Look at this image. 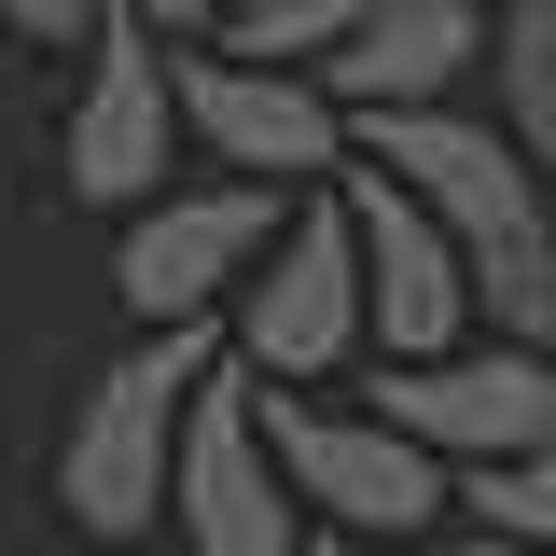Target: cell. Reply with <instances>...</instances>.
<instances>
[{"label":"cell","mask_w":556,"mask_h":556,"mask_svg":"<svg viewBox=\"0 0 556 556\" xmlns=\"http://www.w3.org/2000/svg\"><path fill=\"white\" fill-rule=\"evenodd\" d=\"M223 376V334H139L84 376L56 417V529L70 543H153L167 529V473H181V417Z\"/></svg>","instance_id":"6da1fadb"},{"label":"cell","mask_w":556,"mask_h":556,"mask_svg":"<svg viewBox=\"0 0 556 556\" xmlns=\"http://www.w3.org/2000/svg\"><path fill=\"white\" fill-rule=\"evenodd\" d=\"M251 404H265V459L320 543H431L459 515V473L417 459L376 404H334V390H251Z\"/></svg>","instance_id":"7a4b0ae2"},{"label":"cell","mask_w":556,"mask_h":556,"mask_svg":"<svg viewBox=\"0 0 556 556\" xmlns=\"http://www.w3.org/2000/svg\"><path fill=\"white\" fill-rule=\"evenodd\" d=\"M223 362L251 390H334L376 362V306H362V237H348V195H292L278 251L251 265L237 320H223Z\"/></svg>","instance_id":"3957f363"},{"label":"cell","mask_w":556,"mask_h":556,"mask_svg":"<svg viewBox=\"0 0 556 556\" xmlns=\"http://www.w3.org/2000/svg\"><path fill=\"white\" fill-rule=\"evenodd\" d=\"M167 98H181V153H208L251 195H334L362 167V126L320 98V70H251L208 42V56H167Z\"/></svg>","instance_id":"277c9868"},{"label":"cell","mask_w":556,"mask_h":556,"mask_svg":"<svg viewBox=\"0 0 556 556\" xmlns=\"http://www.w3.org/2000/svg\"><path fill=\"white\" fill-rule=\"evenodd\" d=\"M278 223H292V195H251V181H181L167 208H139L112 237L126 320L139 334H223L237 292H251V265L278 251Z\"/></svg>","instance_id":"5b68a950"},{"label":"cell","mask_w":556,"mask_h":556,"mask_svg":"<svg viewBox=\"0 0 556 556\" xmlns=\"http://www.w3.org/2000/svg\"><path fill=\"white\" fill-rule=\"evenodd\" d=\"M362 404L390 417L417 459H445V473H501V459L556 445V362H543V348L473 334L459 362H362Z\"/></svg>","instance_id":"8992f818"},{"label":"cell","mask_w":556,"mask_h":556,"mask_svg":"<svg viewBox=\"0 0 556 556\" xmlns=\"http://www.w3.org/2000/svg\"><path fill=\"white\" fill-rule=\"evenodd\" d=\"M56 181H70V208H112V223L181 195V98H167V42L153 28H112L84 56V84L56 112Z\"/></svg>","instance_id":"52a82bcc"},{"label":"cell","mask_w":556,"mask_h":556,"mask_svg":"<svg viewBox=\"0 0 556 556\" xmlns=\"http://www.w3.org/2000/svg\"><path fill=\"white\" fill-rule=\"evenodd\" d=\"M167 529L195 556H320V529L292 515V486L265 459V404H251V376L223 362L181 417V473H167Z\"/></svg>","instance_id":"ba28073f"},{"label":"cell","mask_w":556,"mask_h":556,"mask_svg":"<svg viewBox=\"0 0 556 556\" xmlns=\"http://www.w3.org/2000/svg\"><path fill=\"white\" fill-rule=\"evenodd\" d=\"M348 237H362V306H376V362H459L486 334L473 320V265L390 167H348Z\"/></svg>","instance_id":"9c48e42d"},{"label":"cell","mask_w":556,"mask_h":556,"mask_svg":"<svg viewBox=\"0 0 556 556\" xmlns=\"http://www.w3.org/2000/svg\"><path fill=\"white\" fill-rule=\"evenodd\" d=\"M486 84V0H390V14H362L320 70V98H334L348 126H404V112H473Z\"/></svg>","instance_id":"30bf717a"},{"label":"cell","mask_w":556,"mask_h":556,"mask_svg":"<svg viewBox=\"0 0 556 556\" xmlns=\"http://www.w3.org/2000/svg\"><path fill=\"white\" fill-rule=\"evenodd\" d=\"M486 126L556 181V0H486Z\"/></svg>","instance_id":"8fae6325"},{"label":"cell","mask_w":556,"mask_h":556,"mask_svg":"<svg viewBox=\"0 0 556 556\" xmlns=\"http://www.w3.org/2000/svg\"><path fill=\"white\" fill-rule=\"evenodd\" d=\"M459 515H473V543L556 556V445H529V459H501V473H459Z\"/></svg>","instance_id":"7c38bea8"},{"label":"cell","mask_w":556,"mask_h":556,"mask_svg":"<svg viewBox=\"0 0 556 556\" xmlns=\"http://www.w3.org/2000/svg\"><path fill=\"white\" fill-rule=\"evenodd\" d=\"M112 28V0H0V56H98Z\"/></svg>","instance_id":"4fadbf2b"},{"label":"cell","mask_w":556,"mask_h":556,"mask_svg":"<svg viewBox=\"0 0 556 556\" xmlns=\"http://www.w3.org/2000/svg\"><path fill=\"white\" fill-rule=\"evenodd\" d=\"M112 14H126V28H153V42H167V56H208V42H223V14H237V0H112Z\"/></svg>","instance_id":"5bb4252c"},{"label":"cell","mask_w":556,"mask_h":556,"mask_svg":"<svg viewBox=\"0 0 556 556\" xmlns=\"http://www.w3.org/2000/svg\"><path fill=\"white\" fill-rule=\"evenodd\" d=\"M320 556H445V543H320Z\"/></svg>","instance_id":"9a60e30c"},{"label":"cell","mask_w":556,"mask_h":556,"mask_svg":"<svg viewBox=\"0 0 556 556\" xmlns=\"http://www.w3.org/2000/svg\"><path fill=\"white\" fill-rule=\"evenodd\" d=\"M459 556H515V543H459Z\"/></svg>","instance_id":"2e32d148"}]
</instances>
